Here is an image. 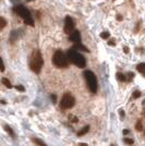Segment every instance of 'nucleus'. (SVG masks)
<instances>
[{
  "instance_id": "28",
  "label": "nucleus",
  "mask_w": 145,
  "mask_h": 146,
  "mask_svg": "<svg viewBox=\"0 0 145 146\" xmlns=\"http://www.w3.org/2000/svg\"><path fill=\"white\" fill-rule=\"evenodd\" d=\"M129 132H130L129 130H123V134H129Z\"/></svg>"
},
{
  "instance_id": "2",
  "label": "nucleus",
  "mask_w": 145,
  "mask_h": 146,
  "mask_svg": "<svg viewBox=\"0 0 145 146\" xmlns=\"http://www.w3.org/2000/svg\"><path fill=\"white\" fill-rule=\"evenodd\" d=\"M43 63H44V61H43L42 54H41L38 50H35V51L33 52L32 58H31V63H30L31 70H32L33 72H35L38 74V73L41 72Z\"/></svg>"
},
{
  "instance_id": "13",
  "label": "nucleus",
  "mask_w": 145,
  "mask_h": 146,
  "mask_svg": "<svg viewBox=\"0 0 145 146\" xmlns=\"http://www.w3.org/2000/svg\"><path fill=\"white\" fill-rule=\"evenodd\" d=\"M7 25V21L2 17H0V31H2Z\"/></svg>"
},
{
  "instance_id": "10",
  "label": "nucleus",
  "mask_w": 145,
  "mask_h": 146,
  "mask_svg": "<svg viewBox=\"0 0 145 146\" xmlns=\"http://www.w3.org/2000/svg\"><path fill=\"white\" fill-rule=\"evenodd\" d=\"M88 130H90V125H86V127H84L81 131L78 132V135H79V136H82V135H84V134L87 133V132H88Z\"/></svg>"
},
{
  "instance_id": "8",
  "label": "nucleus",
  "mask_w": 145,
  "mask_h": 146,
  "mask_svg": "<svg viewBox=\"0 0 145 146\" xmlns=\"http://www.w3.org/2000/svg\"><path fill=\"white\" fill-rule=\"evenodd\" d=\"M69 39L73 42L74 44H79L81 43V34H80L79 31H74L72 32L71 34H70V36H69Z\"/></svg>"
},
{
  "instance_id": "23",
  "label": "nucleus",
  "mask_w": 145,
  "mask_h": 146,
  "mask_svg": "<svg viewBox=\"0 0 145 146\" xmlns=\"http://www.w3.org/2000/svg\"><path fill=\"white\" fill-rule=\"evenodd\" d=\"M69 118H70V120H71L72 123H76V122L79 121V120H78V118H76V117H74V116H70Z\"/></svg>"
},
{
  "instance_id": "29",
  "label": "nucleus",
  "mask_w": 145,
  "mask_h": 146,
  "mask_svg": "<svg viewBox=\"0 0 145 146\" xmlns=\"http://www.w3.org/2000/svg\"><path fill=\"white\" fill-rule=\"evenodd\" d=\"M120 113H121V117H122V118H123V116H124V112H123V111H122V110H121V111H120Z\"/></svg>"
},
{
  "instance_id": "26",
  "label": "nucleus",
  "mask_w": 145,
  "mask_h": 146,
  "mask_svg": "<svg viewBox=\"0 0 145 146\" xmlns=\"http://www.w3.org/2000/svg\"><path fill=\"white\" fill-rule=\"evenodd\" d=\"M123 50H124V51H126V52H129V48H128V47H123Z\"/></svg>"
},
{
  "instance_id": "11",
  "label": "nucleus",
  "mask_w": 145,
  "mask_h": 146,
  "mask_svg": "<svg viewBox=\"0 0 145 146\" xmlns=\"http://www.w3.org/2000/svg\"><path fill=\"white\" fill-rule=\"evenodd\" d=\"M136 70H138L140 73H143V74H145V63H144V62H143V63H140V64H138Z\"/></svg>"
},
{
  "instance_id": "3",
  "label": "nucleus",
  "mask_w": 145,
  "mask_h": 146,
  "mask_svg": "<svg viewBox=\"0 0 145 146\" xmlns=\"http://www.w3.org/2000/svg\"><path fill=\"white\" fill-rule=\"evenodd\" d=\"M53 62L57 68H61V69H65L69 66V62H68V58H67L66 54L61 50H57L54 54L53 57Z\"/></svg>"
},
{
  "instance_id": "31",
  "label": "nucleus",
  "mask_w": 145,
  "mask_h": 146,
  "mask_svg": "<svg viewBox=\"0 0 145 146\" xmlns=\"http://www.w3.org/2000/svg\"><path fill=\"white\" fill-rule=\"evenodd\" d=\"M110 146H115V145H110Z\"/></svg>"
},
{
  "instance_id": "27",
  "label": "nucleus",
  "mask_w": 145,
  "mask_h": 146,
  "mask_svg": "<svg viewBox=\"0 0 145 146\" xmlns=\"http://www.w3.org/2000/svg\"><path fill=\"white\" fill-rule=\"evenodd\" d=\"M51 98H53V102L56 103V96H55V95H51Z\"/></svg>"
},
{
  "instance_id": "7",
  "label": "nucleus",
  "mask_w": 145,
  "mask_h": 146,
  "mask_svg": "<svg viewBox=\"0 0 145 146\" xmlns=\"http://www.w3.org/2000/svg\"><path fill=\"white\" fill-rule=\"evenodd\" d=\"M65 32L67 34H71L74 32V22L71 17H66L65 19Z\"/></svg>"
},
{
  "instance_id": "25",
  "label": "nucleus",
  "mask_w": 145,
  "mask_h": 146,
  "mask_svg": "<svg viewBox=\"0 0 145 146\" xmlns=\"http://www.w3.org/2000/svg\"><path fill=\"white\" fill-rule=\"evenodd\" d=\"M108 44L109 45H111V46H115V42H114V40H110Z\"/></svg>"
},
{
  "instance_id": "17",
  "label": "nucleus",
  "mask_w": 145,
  "mask_h": 146,
  "mask_svg": "<svg viewBox=\"0 0 145 146\" xmlns=\"http://www.w3.org/2000/svg\"><path fill=\"white\" fill-rule=\"evenodd\" d=\"M5 130H6L7 132H8V133L10 134V135H11V136H14V133H13V131H12V129L10 128V127H9V125H5Z\"/></svg>"
},
{
  "instance_id": "14",
  "label": "nucleus",
  "mask_w": 145,
  "mask_h": 146,
  "mask_svg": "<svg viewBox=\"0 0 145 146\" xmlns=\"http://www.w3.org/2000/svg\"><path fill=\"white\" fill-rule=\"evenodd\" d=\"M117 78H118V80H119L120 82H126V81H127V76H126L124 74H122V73H118V74H117Z\"/></svg>"
},
{
  "instance_id": "33",
  "label": "nucleus",
  "mask_w": 145,
  "mask_h": 146,
  "mask_svg": "<svg viewBox=\"0 0 145 146\" xmlns=\"http://www.w3.org/2000/svg\"><path fill=\"white\" fill-rule=\"evenodd\" d=\"M29 1H32V0H29Z\"/></svg>"
},
{
  "instance_id": "12",
  "label": "nucleus",
  "mask_w": 145,
  "mask_h": 146,
  "mask_svg": "<svg viewBox=\"0 0 145 146\" xmlns=\"http://www.w3.org/2000/svg\"><path fill=\"white\" fill-rule=\"evenodd\" d=\"M1 82H2V84H3V85H6L7 87H8V88H11V87H12L11 83H10V81L7 79V78H2Z\"/></svg>"
},
{
  "instance_id": "32",
  "label": "nucleus",
  "mask_w": 145,
  "mask_h": 146,
  "mask_svg": "<svg viewBox=\"0 0 145 146\" xmlns=\"http://www.w3.org/2000/svg\"><path fill=\"white\" fill-rule=\"evenodd\" d=\"M144 116H145V111H144Z\"/></svg>"
},
{
  "instance_id": "24",
  "label": "nucleus",
  "mask_w": 145,
  "mask_h": 146,
  "mask_svg": "<svg viewBox=\"0 0 145 146\" xmlns=\"http://www.w3.org/2000/svg\"><path fill=\"white\" fill-rule=\"evenodd\" d=\"M18 91H21V92H24V87L23 86H21V85H18L17 87H15Z\"/></svg>"
},
{
  "instance_id": "20",
  "label": "nucleus",
  "mask_w": 145,
  "mask_h": 146,
  "mask_svg": "<svg viewBox=\"0 0 145 146\" xmlns=\"http://www.w3.org/2000/svg\"><path fill=\"white\" fill-rule=\"evenodd\" d=\"M123 142H124L126 144H129V145H132L133 143H134V141H133L132 139H124Z\"/></svg>"
},
{
  "instance_id": "19",
  "label": "nucleus",
  "mask_w": 145,
  "mask_h": 146,
  "mask_svg": "<svg viewBox=\"0 0 145 146\" xmlns=\"http://www.w3.org/2000/svg\"><path fill=\"white\" fill-rule=\"evenodd\" d=\"M100 37H102L103 39H106V38L109 37V33L108 32H103V33H100Z\"/></svg>"
},
{
  "instance_id": "18",
  "label": "nucleus",
  "mask_w": 145,
  "mask_h": 146,
  "mask_svg": "<svg viewBox=\"0 0 145 146\" xmlns=\"http://www.w3.org/2000/svg\"><path fill=\"white\" fill-rule=\"evenodd\" d=\"M33 141H34V142H35V143H36L38 146H46V144H45L43 141L38 140V139H33Z\"/></svg>"
},
{
  "instance_id": "5",
  "label": "nucleus",
  "mask_w": 145,
  "mask_h": 146,
  "mask_svg": "<svg viewBox=\"0 0 145 146\" xmlns=\"http://www.w3.org/2000/svg\"><path fill=\"white\" fill-rule=\"evenodd\" d=\"M74 104H75L74 97L70 93H67V94L63 95V97L61 99L60 106L62 109H70V108H72L73 106H74Z\"/></svg>"
},
{
  "instance_id": "9",
  "label": "nucleus",
  "mask_w": 145,
  "mask_h": 146,
  "mask_svg": "<svg viewBox=\"0 0 145 146\" xmlns=\"http://www.w3.org/2000/svg\"><path fill=\"white\" fill-rule=\"evenodd\" d=\"M73 49H75V50H82V51H86V52H90V50L86 48L85 46L81 45V43L75 44V45H74V47H73Z\"/></svg>"
},
{
  "instance_id": "4",
  "label": "nucleus",
  "mask_w": 145,
  "mask_h": 146,
  "mask_svg": "<svg viewBox=\"0 0 145 146\" xmlns=\"http://www.w3.org/2000/svg\"><path fill=\"white\" fill-rule=\"evenodd\" d=\"M84 78H85V80H86L88 90H90L92 93H96L97 92L96 75L92 72V71H90V70H86V71H84Z\"/></svg>"
},
{
  "instance_id": "1",
  "label": "nucleus",
  "mask_w": 145,
  "mask_h": 146,
  "mask_svg": "<svg viewBox=\"0 0 145 146\" xmlns=\"http://www.w3.org/2000/svg\"><path fill=\"white\" fill-rule=\"evenodd\" d=\"M68 60L71 61L73 64H75L76 67L81 68V69L85 68L86 66V60L84 57L81 55L78 50L73 48L68 51Z\"/></svg>"
},
{
  "instance_id": "22",
  "label": "nucleus",
  "mask_w": 145,
  "mask_h": 146,
  "mask_svg": "<svg viewBox=\"0 0 145 146\" xmlns=\"http://www.w3.org/2000/svg\"><path fill=\"white\" fill-rule=\"evenodd\" d=\"M0 71H1V72L5 71V64H3V61H2L1 58H0Z\"/></svg>"
},
{
  "instance_id": "30",
  "label": "nucleus",
  "mask_w": 145,
  "mask_h": 146,
  "mask_svg": "<svg viewBox=\"0 0 145 146\" xmlns=\"http://www.w3.org/2000/svg\"><path fill=\"white\" fill-rule=\"evenodd\" d=\"M79 146H87V144H84V143H81Z\"/></svg>"
},
{
  "instance_id": "16",
  "label": "nucleus",
  "mask_w": 145,
  "mask_h": 146,
  "mask_svg": "<svg viewBox=\"0 0 145 146\" xmlns=\"http://www.w3.org/2000/svg\"><path fill=\"white\" fill-rule=\"evenodd\" d=\"M135 129H136L138 131H142V130H143V125H142V121H141V120H139V121L136 122Z\"/></svg>"
},
{
  "instance_id": "21",
  "label": "nucleus",
  "mask_w": 145,
  "mask_h": 146,
  "mask_svg": "<svg viewBox=\"0 0 145 146\" xmlns=\"http://www.w3.org/2000/svg\"><path fill=\"white\" fill-rule=\"evenodd\" d=\"M140 96H141V92L136 91V92H134V93H133V98H134V99H136V98H139Z\"/></svg>"
},
{
  "instance_id": "15",
  "label": "nucleus",
  "mask_w": 145,
  "mask_h": 146,
  "mask_svg": "<svg viewBox=\"0 0 145 146\" xmlns=\"http://www.w3.org/2000/svg\"><path fill=\"white\" fill-rule=\"evenodd\" d=\"M24 23L26 25H30V26H34V21H33V19L32 18H29L24 20Z\"/></svg>"
},
{
  "instance_id": "6",
  "label": "nucleus",
  "mask_w": 145,
  "mask_h": 146,
  "mask_svg": "<svg viewBox=\"0 0 145 146\" xmlns=\"http://www.w3.org/2000/svg\"><path fill=\"white\" fill-rule=\"evenodd\" d=\"M14 11H15V13H17L18 15H20L21 18L23 19V20L32 18V17H31V12L29 11V9H26V8L23 6L15 7V8H14Z\"/></svg>"
}]
</instances>
